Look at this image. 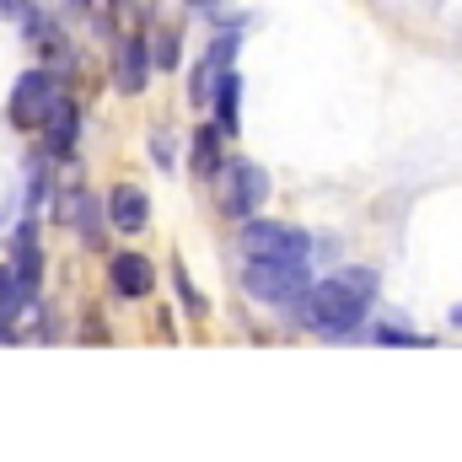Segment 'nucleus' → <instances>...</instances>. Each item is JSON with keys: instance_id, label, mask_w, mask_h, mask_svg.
I'll list each match as a JSON object with an SVG mask.
<instances>
[{"instance_id": "5", "label": "nucleus", "mask_w": 462, "mask_h": 462, "mask_svg": "<svg viewBox=\"0 0 462 462\" xmlns=\"http://www.w3.org/2000/svg\"><path fill=\"white\" fill-rule=\"evenodd\" d=\"M263 199H269V172L253 167V162H236V167L226 172V194H221L226 216H242V221H247Z\"/></svg>"}, {"instance_id": "18", "label": "nucleus", "mask_w": 462, "mask_h": 462, "mask_svg": "<svg viewBox=\"0 0 462 462\" xmlns=\"http://www.w3.org/2000/svg\"><path fill=\"white\" fill-rule=\"evenodd\" d=\"M189 5H216V0H189Z\"/></svg>"}, {"instance_id": "11", "label": "nucleus", "mask_w": 462, "mask_h": 462, "mask_svg": "<svg viewBox=\"0 0 462 462\" xmlns=\"http://www.w3.org/2000/svg\"><path fill=\"white\" fill-rule=\"evenodd\" d=\"M38 269H43V258H38L32 226H22V231H16V280L27 285V296H32V285H38Z\"/></svg>"}, {"instance_id": "19", "label": "nucleus", "mask_w": 462, "mask_h": 462, "mask_svg": "<svg viewBox=\"0 0 462 462\" xmlns=\"http://www.w3.org/2000/svg\"><path fill=\"white\" fill-rule=\"evenodd\" d=\"M114 5H118V11H129V0H114Z\"/></svg>"}, {"instance_id": "1", "label": "nucleus", "mask_w": 462, "mask_h": 462, "mask_svg": "<svg viewBox=\"0 0 462 462\" xmlns=\"http://www.w3.org/2000/svg\"><path fill=\"white\" fill-rule=\"evenodd\" d=\"M371 296H376V274L371 269H345V274H334V280H323V285H307V296H301V323L312 328V334H349L360 318H365V307H371Z\"/></svg>"}, {"instance_id": "10", "label": "nucleus", "mask_w": 462, "mask_h": 462, "mask_svg": "<svg viewBox=\"0 0 462 462\" xmlns=\"http://www.w3.org/2000/svg\"><path fill=\"white\" fill-rule=\"evenodd\" d=\"M22 301H27V285L16 280V269H0V339L11 334V323H16V312H22Z\"/></svg>"}, {"instance_id": "6", "label": "nucleus", "mask_w": 462, "mask_h": 462, "mask_svg": "<svg viewBox=\"0 0 462 462\" xmlns=\"http://www.w3.org/2000/svg\"><path fill=\"white\" fill-rule=\"evenodd\" d=\"M108 221H114V231H124V236L145 231V221H151V199H145V189H134V183H118L114 199H108Z\"/></svg>"}, {"instance_id": "7", "label": "nucleus", "mask_w": 462, "mask_h": 462, "mask_svg": "<svg viewBox=\"0 0 462 462\" xmlns=\"http://www.w3.org/2000/svg\"><path fill=\"white\" fill-rule=\"evenodd\" d=\"M114 81L118 92H145V81H151V49H145V38H124V49H118V65H114Z\"/></svg>"}, {"instance_id": "14", "label": "nucleus", "mask_w": 462, "mask_h": 462, "mask_svg": "<svg viewBox=\"0 0 462 462\" xmlns=\"http://www.w3.org/2000/svg\"><path fill=\"white\" fill-rule=\"evenodd\" d=\"M151 65H162V70H172V65H178V38H172V32H162V38H156V60H151Z\"/></svg>"}, {"instance_id": "4", "label": "nucleus", "mask_w": 462, "mask_h": 462, "mask_svg": "<svg viewBox=\"0 0 462 462\" xmlns=\"http://www.w3.org/2000/svg\"><path fill=\"white\" fill-rule=\"evenodd\" d=\"M242 258H307V236L274 221H253L242 226Z\"/></svg>"}, {"instance_id": "12", "label": "nucleus", "mask_w": 462, "mask_h": 462, "mask_svg": "<svg viewBox=\"0 0 462 462\" xmlns=\"http://www.w3.org/2000/svg\"><path fill=\"white\" fill-rule=\"evenodd\" d=\"M236 76L221 70V81H216V114H221V129H236Z\"/></svg>"}, {"instance_id": "9", "label": "nucleus", "mask_w": 462, "mask_h": 462, "mask_svg": "<svg viewBox=\"0 0 462 462\" xmlns=\"http://www.w3.org/2000/svg\"><path fill=\"white\" fill-rule=\"evenodd\" d=\"M43 129H49V151L54 156H65L70 145H76V103L60 92L54 97V108H49V118H43Z\"/></svg>"}, {"instance_id": "20", "label": "nucleus", "mask_w": 462, "mask_h": 462, "mask_svg": "<svg viewBox=\"0 0 462 462\" xmlns=\"http://www.w3.org/2000/svg\"><path fill=\"white\" fill-rule=\"evenodd\" d=\"M70 5H87V0H70Z\"/></svg>"}, {"instance_id": "15", "label": "nucleus", "mask_w": 462, "mask_h": 462, "mask_svg": "<svg viewBox=\"0 0 462 462\" xmlns=\"http://www.w3.org/2000/svg\"><path fill=\"white\" fill-rule=\"evenodd\" d=\"M226 54H231V43H221V49H216V65H221ZM205 92H210V65H205V70L194 76V103H205Z\"/></svg>"}, {"instance_id": "16", "label": "nucleus", "mask_w": 462, "mask_h": 462, "mask_svg": "<svg viewBox=\"0 0 462 462\" xmlns=\"http://www.w3.org/2000/svg\"><path fill=\"white\" fill-rule=\"evenodd\" d=\"M151 145H156V151H151V156H156V162H162V167H167V162H172V140H162V134H156V140H151Z\"/></svg>"}, {"instance_id": "2", "label": "nucleus", "mask_w": 462, "mask_h": 462, "mask_svg": "<svg viewBox=\"0 0 462 462\" xmlns=\"http://www.w3.org/2000/svg\"><path fill=\"white\" fill-rule=\"evenodd\" d=\"M242 285L269 307H296L307 296V258H247Z\"/></svg>"}, {"instance_id": "8", "label": "nucleus", "mask_w": 462, "mask_h": 462, "mask_svg": "<svg viewBox=\"0 0 462 462\" xmlns=\"http://www.w3.org/2000/svg\"><path fill=\"white\" fill-rule=\"evenodd\" d=\"M151 285H156L151 263H145L140 253H118V258H114V291H118V296H129V301H134V296H145Z\"/></svg>"}, {"instance_id": "17", "label": "nucleus", "mask_w": 462, "mask_h": 462, "mask_svg": "<svg viewBox=\"0 0 462 462\" xmlns=\"http://www.w3.org/2000/svg\"><path fill=\"white\" fill-rule=\"evenodd\" d=\"M452 323H457V328H462V307H452Z\"/></svg>"}, {"instance_id": "13", "label": "nucleus", "mask_w": 462, "mask_h": 462, "mask_svg": "<svg viewBox=\"0 0 462 462\" xmlns=\"http://www.w3.org/2000/svg\"><path fill=\"white\" fill-rule=\"evenodd\" d=\"M194 145H199V151H194V162H199V172H210V167H216V156H221V129H210V124H205Z\"/></svg>"}, {"instance_id": "3", "label": "nucleus", "mask_w": 462, "mask_h": 462, "mask_svg": "<svg viewBox=\"0 0 462 462\" xmlns=\"http://www.w3.org/2000/svg\"><path fill=\"white\" fill-rule=\"evenodd\" d=\"M54 97H60V87H54V76L49 70H27L16 87H11V124L16 129H38L49 108H54Z\"/></svg>"}]
</instances>
